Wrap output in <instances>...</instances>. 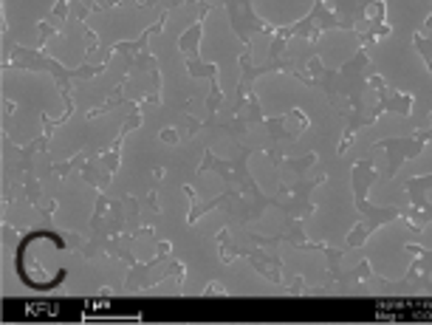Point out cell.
Instances as JSON below:
<instances>
[{
  "label": "cell",
  "instance_id": "7a4b0ae2",
  "mask_svg": "<svg viewBox=\"0 0 432 325\" xmlns=\"http://www.w3.org/2000/svg\"><path fill=\"white\" fill-rule=\"evenodd\" d=\"M204 294H226V289H223V286H217V283H209Z\"/></svg>",
  "mask_w": 432,
  "mask_h": 325
},
{
  "label": "cell",
  "instance_id": "6da1fadb",
  "mask_svg": "<svg viewBox=\"0 0 432 325\" xmlns=\"http://www.w3.org/2000/svg\"><path fill=\"white\" fill-rule=\"evenodd\" d=\"M198 43H201V23H198V26H192L190 31L181 37V43H178V48H181V54H184V60H187V71H190L192 77H209V79H215L217 77V68H215V65L201 62Z\"/></svg>",
  "mask_w": 432,
  "mask_h": 325
},
{
  "label": "cell",
  "instance_id": "3957f363",
  "mask_svg": "<svg viewBox=\"0 0 432 325\" xmlns=\"http://www.w3.org/2000/svg\"><path fill=\"white\" fill-rule=\"evenodd\" d=\"M175 133H178V130H173V127H167V130L161 133V139H164V141H178V136H175Z\"/></svg>",
  "mask_w": 432,
  "mask_h": 325
}]
</instances>
